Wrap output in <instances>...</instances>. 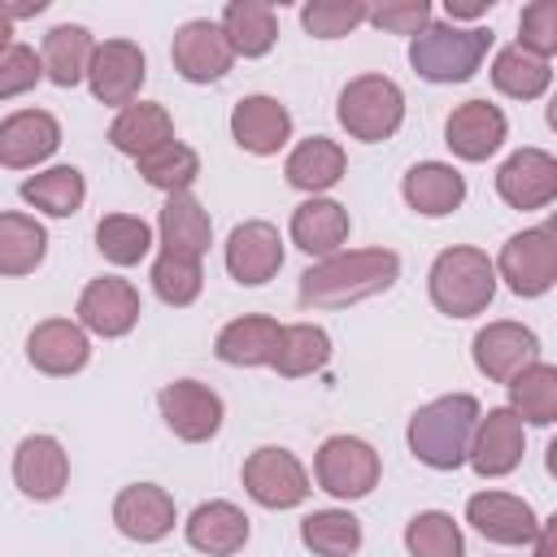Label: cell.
<instances>
[{
	"instance_id": "cell-2",
	"label": "cell",
	"mask_w": 557,
	"mask_h": 557,
	"mask_svg": "<svg viewBox=\"0 0 557 557\" xmlns=\"http://www.w3.org/2000/svg\"><path fill=\"white\" fill-rule=\"evenodd\" d=\"M479 400L470 392H453V396H440L422 409H413L409 418V453L431 466V470H457L466 466V453H470V440H474V426H479Z\"/></svg>"
},
{
	"instance_id": "cell-43",
	"label": "cell",
	"mask_w": 557,
	"mask_h": 557,
	"mask_svg": "<svg viewBox=\"0 0 557 557\" xmlns=\"http://www.w3.org/2000/svg\"><path fill=\"white\" fill-rule=\"evenodd\" d=\"M200 287H205L200 261H183V257H165V252L152 261V292H157L165 305L187 309V305L200 296Z\"/></svg>"
},
{
	"instance_id": "cell-17",
	"label": "cell",
	"mask_w": 557,
	"mask_h": 557,
	"mask_svg": "<svg viewBox=\"0 0 557 557\" xmlns=\"http://www.w3.org/2000/svg\"><path fill=\"white\" fill-rule=\"evenodd\" d=\"M13 483L30 500H57L70 483V453L61 448V440L44 431L26 435L13 448Z\"/></svg>"
},
{
	"instance_id": "cell-23",
	"label": "cell",
	"mask_w": 557,
	"mask_h": 557,
	"mask_svg": "<svg viewBox=\"0 0 557 557\" xmlns=\"http://www.w3.org/2000/svg\"><path fill=\"white\" fill-rule=\"evenodd\" d=\"M157 231H161V252L165 257H183V261H200L209 252V244H213L209 209L191 191L165 196L161 218H157Z\"/></svg>"
},
{
	"instance_id": "cell-40",
	"label": "cell",
	"mask_w": 557,
	"mask_h": 557,
	"mask_svg": "<svg viewBox=\"0 0 557 557\" xmlns=\"http://www.w3.org/2000/svg\"><path fill=\"white\" fill-rule=\"evenodd\" d=\"M96 248L113 265H139L152 248V226L135 213H104L96 222Z\"/></svg>"
},
{
	"instance_id": "cell-41",
	"label": "cell",
	"mask_w": 557,
	"mask_h": 557,
	"mask_svg": "<svg viewBox=\"0 0 557 557\" xmlns=\"http://www.w3.org/2000/svg\"><path fill=\"white\" fill-rule=\"evenodd\" d=\"M405 548L409 557H466L461 527L444 509H422L405 522Z\"/></svg>"
},
{
	"instance_id": "cell-19",
	"label": "cell",
	"mask_w": 557,
	"mask_h": 557,
	"mask_svg": "<svg viewBox=\"0 0 557 557\" xmlns=\"http://www.w3.org/2000/svg\"><path fill=\"white\" fill-rule=\"evenodd\" d=\"M91 357V339L78 322L70 318H44L30 326L26 335V361L39 370V374H52V379H70L87 366Z\"/></svg>"
},
{
	"instance_id": "cell-6",
	"label": "cell",
	"mask_w": 557,
	"mask_h": 557,
	"mask_svg": "<svg viewBox=\"0 0 557 557\" xmlns=\"http://www.w3.org/2000/svg\"><path fill=\"white\" fill-rule=\"evenodd\" d=\"M383 461L361 435H331L313 453V479L335 500H361L379 487Z\"/></svg>"
},
{
	"instance_id": "cell-18",
	"label": "cell",
	"mask_w": 557,
	"mask_h": 557,
	"mask_svg": "<svg viewBox=\"0 0 557 557\" xmlns=\"http://www.w3.org/2000/svg\"><path fill=\"white\" fill-rule=\"evenodd\" d=\"M178 509L174 496L157 483H131L113 496V527L135 544H157L174 531Z\"/></svg>"
},
{
	"instance_id": "cell-37",
	"label": "cell",
	"mask_w": 557,
	"mask_h": 557,
	"mask_svg": "<svg viewBox=\"0 0 557 557\" xmlns=\"http://www.w3.org/2000/svg\"><path fill=\"white\" fill-rule=\"evenodd\" d=\"M548 83H553L548 61L522 52L518 44H509V48H500L492 57V87L500 96H509V100H540L548 91Z\"/></svg>"
},
{
	"instance_id": "cell-36",
	"label": "cell",
	"mask_w": 557,
	"mask_h": 557,
	"mask_svg": "<svg viewBox=\"0 0 557 557\" xmlns=\"http://www.w3.org/2000/svg\"><path fill=\"white\" fill-rule=\"evenodd\" d=\"M331 361V335L313 322H292L278 331V348H274V370L283 379H305L313 370H322Z\"/></svg>"
},
{
	"instance_id": "cell-27",
	"label": "cell",
	"mask_w": 557,
	"mask_h": 557,
	"mask_svg": "<svg viewBox=\"0 0 557 557\" xmlns=\"http://www.w3.org/2000/svg\"><path fill=\"white\" fill-rule=\"evenodd\" d=\"M400 196L422 218H448L466 200V178L448 161H418L400 178Z\"/></svg>"
},
{
	"instance_id": "cell-7",
	"label": "cell",
	"mask_w": 557,
	"mask_h": 557,
	"mask_svg": "<svg viewBox=\"0 0 557 557\" xmlns=\"http://www.w3.org/2000/svg\"><path fill=\"white\" fill-rule=\"evenodd\" d=\"M239 479H244V492L261 509H296L313 492L300 457L292 448H278V444H261L257 453H248Z\"/></svg>"
},
{
	"instance_id": "cell-50",
	"label": "cell",
	"mask_w": 557,
	"mask_h": 557,
	"mask_svg": "<svg viewBox=\"0 0 557 557\" xmlns=\"http://www.w3.org/2000/svg\"><path fill=\"white\" fill-rule=\"evenodd\" d=\"M9 35H13V22H4V17H0V52L9 48Z\"/></svg>"
},
{
	"instance_id": "cell-26",
	"label": "cell",
	"mask_w": 557,
	"mask_h": 557,
	"mask_svg": "<svg viewBox=\"0 0 557 557\" xmlns=\"http://www.w3.org/2000/svg\"><path fill=\"white\" fill-rule=\"evenodd\" d=\"M187 544L205 557H235L248 544V513L235 500H205L191 509V518L183 522Z\"/></svg>"
},
{
	"instance_id": "cell-4",
	"label": "cell",
	"mask_w": 557,
	"mask_h": 557,
	"mask_svg": "<svg viewBox=\"0 0 557 557\" xmlns=\"http://www.w3.org/2000/svg\"><path fill=\"white\" fill-rule=\"evenodd\" d=\"M426 292H431V305L440 313H448V318H474L496 296V265H492V257L483 248L453 244V248H444L431 261Z\"/></svg>"
},
{
	"instance_id": "cell-47",
	"label": "cell",
	"mask_w": 557,
	"mask_h": 557,
	"mask_svg": "<svg viewBox=\"0 0 557 557\" xmlns=\"http://www.w3.org/2000/svg\"><path fill=\"white\" fill-rule=\"evenodd\" d=\"M44 9H48V0H0V17H4V22L35 17V13H44Z\"/></svg>"
},
{
	"instance_id": "cell-16",
	"label": "cell",
	"mask_w": 557,
	"mask_h": 557,
	"mask_svg": "<svg viewBox=\"0 0 557 557\" xmlns=\"http://www.w3.org/2000/svg\"><path fill=\"white\" fill-rule=\"evenodd\" d=\"M226 270L244 287H261L283 270V235L274 222H239L226 235Z\"/></svg>"
},
{
	"instance_id": "cell-5",
	"label": "cell",
	"mask_w": 557,
	"mask_h": 557,
	"mask_svg": "<svg viewBox=\"0 0 557 557\" xmlns=\"http://www.w3.org/2000/svg\"><path fill=\"white\" fill-rule=\"evenodd\" d=\"M339 126L361 144H383L405 122V91L387 74H357L344 83L335 104Z\"/></svg>"
},
{
	"instance_id": "cell-45",
	"label": "cell",
	"mask_w": 557,
	"mask_h": 557,
	"mask_svg": "<svg viewBox=\"0 0 557 557\" xmlns=\"http://www.w3.org/2000/svg\"><path fill=\"white\" fill-rule=\"evenodd\" d=\"M39 78H44V61H39L35 48H26V44H9V48L0 52V100L26 96Z\"/></svg>"
},
{
	"instance_id": "cell-10",
	"label": "cell",
	"mask_w": 557,
	"mask_h": 557,
	"mask_svg": "<svg viewBox=\"0 0 557 557\" xmlns=\"http://www.w3.org/2000/svg\"><path fill=\"white\" fill-rule=\"evenodd\" d=\"M522 453H527V426L518 422V413L509 405L479 413V426H474V440L466 453V461L474 466L479 479L513 474L522 466Z\"/></svg>"
},
{
	"instance_id": "cell-15",
	"label": "cell",
	"mask_w": 557,
	"mask_h": 557,
	"mask_svg": "<svg viewBox=\"0 0 557 557\" xmlns=\"http://www.w3.org/2000/svg\"><path fill=\"white\" fill-rule=\"evenodd\" d=\"M496 196L509 209H544L557 196V157L544 148H518L496 170Z\"/></svg>"
},
{
	"instance_id": "cell-29",
	"label": "cell",
	"mask_w": 557,
	"mask_h": 557,
	"mask_svg": "<svg viewBox=\"0 0 557 557\" xmlns=\"http://www.w3.org/2000/svg\"><path fill=\"white\" fill-rule=\"evenodd\" d=\"M170 139H174V122H170L165 104H152V100H131L126 109H117V117H113V126H109V144H113L117 152L135 157V161H139L144 152L170 144Z\"/></svg>"
},
{
	"instance_id": "cell-44",
	"label": "cell",
	"mask_w": 557,
	"mask_h": 557,
	"mask_svg": "<svg viewBox=\"0 0 557 557\" xmlns=\"http://www.w3.org/2000/svg\"><path fill=\"white\" fill-rule=\"evenodd\" d=\"M518 48L548 61L557 52V0H531L518 17Z\"/></svg>"
},
{
	"instance_id": "cell-20",
	"label": "cell",
	"mask_w": 557,
	"mask_h": 557,
	"mask_svg": "<svg viewBox=\"0 0 557 557\" xmlns=\"http://www.w3.org/2000/svg\"><path fill=\"white\" fill-rule=\"evenodd\" d=\"M61 148V122L48 109H17L0 122V165L35 170Z\"/></svg>"
},
{
	"instance_id": "cell-32",
	"label": "cell",
	"mask_w": 557,
	"mask_h": 557,
	"mask_svg": "<svg viewBox=\"0 0 557 557\" xmlns=\"http://www.w3.org/2000/svg\"><path fill=\"white\" fill-rule=\"evenodd\" d=\"M96 52V39L87 26L78 22H61L44 35V48H39V61H44V74L57 83V87H78L87 78V61Z\"/></svg>"
},
{
	"instance_id": "cell-12",
	"label": "cell",
	"mask_w": 557,
	"mask_h": 557,
	"mask_svg": "<svg viewBox=\"0 0 557 557\" xmlns=\"http://www.w3.org/2000/svg\"><path fill=\"white\" fill-rule=\"evenodd\" d=\"M139 313H144L139 309V292L126 278H117V274L91 278L83 287V296H78V326L91 331V335H100V339L131 335L135 322H139Z\"/></svg>"
},
{
	"instance_id": "cell-8",
	"label": "cell",
	"mask_w": 557,
	"mask_h": 557,
	"mask_svg": "<svg viewBox=\"0 0 557 557\" xmlns=\"http://www.w3.org/2000/svg\"><path fill=\"white\" fill-rule=\"evenodd\" d=\"M496 265V278H505V287L513 296H544L553 283H557V244H553V231L548 226H531V231H518L505 239L500 257L492 261Z\"/></svg>"
},
{
	"instance_id": "cell-3",
	"label": "cell",
	"mask_w": 557,
	"mask_h": 557,
	"mask_svg": "<svg viewBox=\"0 0 557 557\" xmlns=\"http://www.w3.org/2000/svg\"><path fill=\"white\" fill-rule=\"evenodd\" d=\"M492 48L487 26H457V22H426L409 39V65L426 83H466L479 74Z\"/></svg>"
},
{
	"instance_id": "cell-21",
	"label": "cell",
	"mask_w": 557,
	"mask_h": 557,
	"mask_svg": "<svg viewBox=\"0 0 557 557\" xmlns=\"http://www.w3.org/2000/svg\"><path fill=\"white\" fill-rule=\"evenodd\" d=\"M466 522L492 544H531L540 531L535 509L513 492H474L466 500Z\"/></svg>"
},
{
	"instance_id": "cell-46",
	"label": "cell",
	"mask_w": 557,
	"mask_h": 557,
	"mask_svg": "<svg viewBox=\"0 0 557 557\" xmlns=\"http://www.w3.org/2000/svg\"><path fill=\"white\" fill-rule=\"evenodd\" d=\"M366 22H374L387 35H409L413 39L431 22V4L426 0H387V4H374L366 13Z\"/></svg>"
},
{
	"instance_id": "cell-28",
	"label": "cell",
	"mask_w": 557,
	"mask_h": 557,
	"mask_svg": "<svg viewBox=\"0 0 557 557\" xmlns=\"http://www.w3.org/2000/svg\"><path fill=\"white\" fill-rule=\"evenodd\" d=\"M344 170H348V157H344V148H339L335 139H326V135L300 139V144L287 152V161H283L287 183H292L296 191H309V196L331 191V187L344 178Z\"/></svg>"
},
{
	"instance_id": "cell-22",
	"label": "cell",
	"mask_w": 557,
	"mask_h": 557,
	"mask_svg": "<svg viewBox=\"0 0 557 557\" xmlns=\"http://www.w3.org/2000/svg\"><path fill=\"white\" fill-rule=\"evenodd\" d=\"M509 135V122L496 104L487 100H466L444 117V144L461 161H487Z\"/></svg>"
},
{
	"instance_id": "cell-30",
	"label": "cell",
	"mask_w": 557,
	"mask_h": 557,
	"mask_svg": "<svg viewBox=\"0 0 557 557\" xmlns=\"http://www.w3.org/2000/svg\"><path fill=\"white\" fill-rule=\"evenodd\" d=\"M278 322L265 318V313H244L235 322H226L213 339V352L226 361V366H270L274 361V348H278Z\"/></svg>"
},
{
	"instance_id": "cell-1",
	"label": "cell",
	"mask_w": 557,
	"mask_h": 557,
	"mask_svg": "<svg viewBox=\"0 0 557 557\" xmlns=\"http://www.w3.org/2000/svg\"><path fill=\"white\" fill-rule=\"evenodd\" d=\"M400 278V257L392 248H348L313 261L300 274V309H344L370 296H383Z\"/></svg>"
},
{
	"instance_id": "cell-49",
	"label": "cell",
	"mask_w": 557,
	"mask_h": 557,
	"mask_svg": "<svg viewBox=\"0 0 557 557\" xmlns=\"http://www.w3.org/2000/svg\"><path fill=\"white\" fill-rule=\"evenodd\" d=\"M444 9H448V17H453V22H457V17H466V22H470V17H483V13L492 9V0H448Z\"/></svg>"
},
{
	"instance_id": "cell-34",
	"label": "cell",
	"mask_w": 557,
	"mask_h": 557,
	"mask_svg": "<svg viewBox=\"0 0 557 557\" xmlns=\"http://www.w3.org/2000/svg\"><path fill=\"white\" fill-rule=\"evenodd\" d=\"M48 252V231L30 213H0V278H22L39 270Z\"/></svg>"
},
{
	"instance_id": "cell-42",
	"label": "cell",
	"mask_w": 557,
	"mask_h": 557,
	"mask_svg": "<svg viewBox=\"0 0 557 557\" xmlns=\"http://www.w3.org/2000/svg\"><path fill=\"white\" fill-rule=\"evenodd\" d=\"M366 13H370V4H361V0H309L300 9V26L313 39H344L366 22Z\"/></svg>"
},
{
	"instance_id": "cell-48",
	"label": "cell",
	"mask_w": 557,
	"mask_h": 557,
	"mask_svg": "<svg viewBox=\"0 0 557 557\" xmlns=\"http://www.w3.org/2000/svg\"><path fill=\"white\" fill-rule=\"evenodd\" d=\"M531 544H535V557H557V518H544Z\"/></svg>"
},
{
	"instance_id": "cell-14",
	"label": "cell",
	"mask_w": 557,
	"mask_h": 557,
	"mask_svg": "<svg viewBox=\"0 0 557 557\" xmlns=\"http://www.w3.org/2000/svg\"><path fill=\"white\" fill-rule=\"evenodd\" d=\"M170 61H174V70L187 83H218V78H226L235 52H231V44H226V35H222L218 22L196 17V22H183L174 30Z\"/></svg>"
},
{
	"instance_id": "cell-9",
	"label": "cell",
	"mask_w": 557,
	"mask_h": 557,
	"mask_svg": "<svg viewBox=\"0 0 557 557\" xmlns=\"http://www.w3.org/2000/svg\"><path fill=\"white\" fill-rule=\"evenodd\" d=\"M157 405H161L165 426L187 444H205V440H213L222 431V396L200 379L165 383L157 392Z\"/></svg>"
},
{
	"instance_id": "cell-31",
	"label": "cell",
	"mask_w": 557,
	"mask_h": 557,
	"mask_svg": "<svg viewBox=\"0 0 557 557\" xmlns=\"http://www.w3.org/2000/svg\"><path fill=\"white\" fill-rule=\"evenodd\" d=\"M222 35H226V44H231V52L235 57H265L270 48H274V39H278V17H274V9L265 4V0H231L226 9H222Z\"/></svg>"
},
{
	"instance_id": "cell-25",
	"label": "cell",
	"mask_w": 557,
	"mask_h": 557,
	"mask_svg": "<svg viewBox=\"0 0 557 557\" xmlns=\"http://www.w3.org/2000/svg\"><path fill=\"white\" fill-rule=\"evenodd\" d=\"M352 222H348V209L331 196H309L292 209V244L309 257H335L344 252V239H348Z\"/></svg>"
},
{
	"instance_id": "cell-13",
	"label": "cell",
	"mask_w": 557,
	"mask_h": 557,
	"mask_svg": "<svg viewBox=\"0 0 557 557\" xmlns=\"http://www.w3.org/2000/svg\"><path fill=\"white\" fill-rule=\"evenodd\" d=\"M535 361H540V335L531 326H522V322L500 318V322H487L474 335V366L492 383H513Z\"/></svg>"
},
{
	"instance_id": "cell-24",
	"label": "cell",
	"mask_w": 557,
	"mask_h": 557,
	"mask_svg": "<svg viewBox=\"0 0 557 557\" xmlns=\"http://www.w3.org/2000/svg\"><path fill=\"white\" fill-rule=\"evenodd\" d=\"M231 139L252 157H274L292 139V113L274 96H244L231 109Z\"/></svg>"
},
{
	"instance_id": "cell-33",
	"label": "cell",
	"mask_w": 557,
	"mask_h": 557,
	"mask_svg": "<svg viewBox=\"0 0 557 557\" xmlns=\"http://www.w3.org/2000/svg\"><path fill=\"white\" fill-rule=\"evenodd\" d=\"M17 191H22L26 205H35L48 218H74L87 200V178L74 165H52V170H39V174L22 178Z\"/></svg>"
},
{
	"instance_id": "cell-35",
	"label": "cell",
	"mask_w": 557,
	"mask_h": 557,
	"mask_svg": "<svg viewBox=\"0 0 557 557\" xmlns=\"http://www.w3.org/2000/svg\"><path fill=\"white\" fill-rule=\"evenodd\" d=\"M509 409L522 426H553L557 422V366L535 361L509 383Z\"/></svg>"
},
{
	"instance_id": "cell-38",
	"label": "cell",
	"mask_w": 557,
	"mask_h": 557,
	"mask_svg": "<svg viewBox=\"0 0 557 557\" xmlns=\"http://www.w3.org/2000/svg\"><path fill=\"white\" fill-rule=\"evenodd\" d=\"M300 544L318 557H352L361 548V522L348 509H313L300 518Z\"/></svg>"
},
{
	"instance_id": "cell-39",
	"label": "cell",
	"mask_w": 557,
	"mask_h": 557,
	"mask_svg": "<svg viewBox=\"0 0 557 557\" xmlns=\"http://www.w3.org/2000/svg\"><path fill=\"white\" fill-rule=\"evenodd\" d=\"M135 165H139L144 183L157 187V191H165V196L191 191V183H196V174H200V157H196V148H187L183 139H170V144L144 152Z\"/></svg>"
},
{
	"instance_id": "cell-11",
	"label": "cell",
	"mask_w": 557,
	"mask_h": 557,
	"mask_svg": "<svg viewBox=\"0 0 557 557\" xmlns=\"http://www.w3.org/2000/svg\"><path fill=\"white\" fill-rule=\"evenodd\" d=\"M144 78H148V61H144L139 44H131V39H104V44H96V52L87 61V87H91V96L100 104L126 109L139 96Z\"/></svg>"
}]
</instances>
